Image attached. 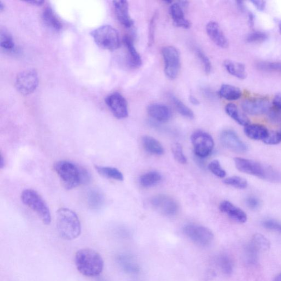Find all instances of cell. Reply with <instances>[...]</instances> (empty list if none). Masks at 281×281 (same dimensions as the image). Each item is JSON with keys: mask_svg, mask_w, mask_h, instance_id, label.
Masks as SVG:
<instances>
[{"mask_svg": "<svg viewBox=\"0 0 281 281\" xmlns=\"http://www.w3.org/2000/svg\"><path fill=\"white\" fill-rule=\"evenodd\" d=\"M54 170L63 185L67 189H72L78 186L87 184L91 176L86 169L67 160L56 162Z\"/></svg>", "mask_w": 281, "mask_h": 281, "instance_id": "1", "label": "cell"}, {"mask_svg": "<svg viewBox=\"0 0 281 281\" xmlns=\"http://www.w3.org/2000/svg\"><path fill=\"white\" fill-rule=\"evenodd\" d=\"M75 263L77 270L87 277L99 276L103 270L104 261L102 256L90 248L78 251L75 254Z\"/></svg>", "mask_w": 281, "mask_h": 281, "instance_id": "2", "label": "cell"}, {"mask_svg": "<svg viewBox=\"0 0 281 281\" xmlns=\"http://www.w3.org/2000/svg\"><path fill=\"white\" fill-rule=\"evenodd\" d=\"M57 231L61 238L71 240L79 237L82 225L76 214L68 208H61L57 212Z\"/></svg>", "mask_w": 281, "mask_h": 281, "instance_id": "3", "label": "cell"}, {"mask_svg": "<svg viewBox=\"0 0 281 281\" xmlns=\"http://www.w3.org/2000/svg\"><path fill=\"white\" fill-rule=\"evenodd\" d=\"M235 166L242 173L252 175L272 182L281 181V174L276 169L261 163L243 158H235Z\"/></svg>", "mask_w": 281, "mask_h": 281, "instance_id": "4", "label": "cell"}, {"mask_svg": "<svg viewBox=\"0 0 281 281\" xmlns=\"http://www.w3.org/2000/svg\"><path fill=\"white\" fill-rule=\"evenodd\" d=\"M21 197L23 204L33 211L44 224H50V209L40 194L33 189H26L22 192Z\"/></svg>", "mask_w": 281, "mask_h": 281, "instance_id": "5", "label": "cell"}, {"mask_svg": "<svg viewBox=\"0 0 281 281\" xmlns=\"http://www.w3.org/2000/svg\"><path fill=\"white\" fill-rule=\"evenodd\" d=\"M94 42L104 50L115 51L120 47L121 38L118 31L112 26L104 25L91 32Z\"/></svg>", "mask_w": 281, "mask_h": 281, "instance_id": "6", "label": "cell"}, {"mask_svg": "<svg viewBox=\"0 0 281 281\" xmlns=\"http://www.w3.org/2000/svg\"><path fill=\"white\" fill-rule=\"evenodd\" d=\"M162 54L165 62V72L170 79L178 76L181 67L180 54L178 50L172 46L163 48Z\"/></svg>", "mask_w": 281, "mask_h": 281, "instance_id": "7", "label": "cell"}, {"mask_svg": "<svg viewBox=\"0 0 281 281\" xmlns=\"http://www.w3.org/2000/svg\"><path fill=\"white\" fill-rule=\"evenodd\" d=\"M191 140L194 152L199 158H206L212 153L214 141L211 135L203 131H196L192 135Z\"/></svg>", "mask_w": 281, "mask_h": 281, "instance_id": "8", "label": "cell"}, {"mask_svg": "<svg viewBox=\"0 0 281 281\" xmlns=\"http://www.w3.org/2000/svg\"><path fill=\"white\" fill-rule=\"evenodd\" d=\"M38 83L37 71L34 69L26 70L17 76L15 87L19 93L25 96L29 95L36 90Z\"/></svg>", "mask_w": 281, "mask_h": 281, "instance_id": "9", "label": "cell"}, {"mask_svg": "<svg viewBox=\"0 0 281 281\" xmlns=\"http://www.w3.org/2000/svg\"><path fill=\"white\" fill-rule=\"evenodd\" d=\"M183 231L193 243L200 246L210 245L214 239L212 231L205 226L189 224L184 227Z\"/></svg>", "mask_w": 281, "mask_h": 281, "instance_id": "10", "label": "cell"}, {"mask_svg": "<svg viewBox=\"0 0 281 281\" xmlns=\"http://www.w3.org/2000/svg\"><path fill=\"white\" fill-rule=\"evenodd\" d=\"M150 205L156 212L167 217H173L177 214V202L170 196L159 194L154 196L150 200Z\"/></svg>", "mask_w": 281, "mask_h": 281, "instance_id": "11", "label": "cell"}, {"mask_svg": "<svg viewBox=\"0 0 281 281\" xmlns=\"http://www.w3.org/2000/svg\"><path fill=\"white\" fill-rule=\"evenodd\" d=\"M111 112L117 119L126 118L129 114L128 102L125 97L118 93L109 95L105 100Z\"/></svg>", "mask_w": 281, "mask_h": 281, "instance_id": "12", "label": "cell"}, {"mask_svg": "<svg viewBox=\"0 0 281 281\" xmlns=\"http://www.w3.org/2000/svg\"><path fill=\"white\" fill-rule=\"evenodd\" d=\"M220 141L223 145L231 151L239 153L248 151V147L237 134L231 130L223 131L220 134Z\"/></svg>", "mask_w": 281, "mask_h": 281, "instance_id": "13", "label": "cell"}, {"mask_svg": "<svg viewBox=\"0 0 281 281\" xmlns=\"http://www.w3.org/2000/svg\"><path fill=\"white\" fill-rule=\"evenodd\" d=\"M241 107L245 112L252 115L267 114L271 109L270 102L265 99L246 100L242 103Z\"/></svg>", "mask_w": 281, "mask_h": 281, "instance_id": "14", "label": "cell"}, {"mask_svg": "<svg viewBox=\"0 0 281 281\" xmlns=\"http://www.w3.org/2000/svg\"><path fill=\"white\" fill-rule=\"evenodd\" d=\"M220 210L231 220L239 224L246 223L247 215L241 209L234 206L227 200L222 202L220 205Z\"/></svg>", "mask_w": 281, "mask_h": 281, "instance_id": "15", "label": "cell"}, {"mask_svg": "<svg viewBox=\"0 0 281 281\" xmlns=\"http://www.w3.org/2000/svg\"><path fill=\"white\" fill-rule=\"evenodd\" d=\"M206 31L209 37L218 47L223 49L228 47L227 38L218 23L214 21L209 22L206 26Z\"/></svg>", "mask_w": 281, "mask_h": 281, "instance_id": "16", "label": "cell"}, {"mask_svg": "<svg viewBox=\"0 0 281 281\" xmlns=\"http://www.w3.org/2000/svg\"><path fill=\"white\" fill-rule=\"evenodd\" d=\"M113 3L117 20L124 27L132 28L134 23L129 14L128 3L121 0V1H114Z\"/></svg>", "mask_w": 281, "mask_h": 281, "instance_id": "17", "label": "cell"}, {"mask_svg": "<svg viewBox=\"0 0 281 281\" xmlns=\"http://www.w3.org/2000/svg\"><path fill=\"white\" fill-rule=\"evenodd\" d=\"M148 115L154 120L159 122H167L171 119L172 112L165 104L153 103L147 108Z\"/></svg>", "mask_w": 281, "mask_h": 281, "instance_id": "18", "label": "cell"}, {"mask_svg": "<svg viewBox=\"0 0 281 281\" xmlns=\"http://www.w3.org/2000/svg\"><path fill=\"white\" fill-rule=\"evenodd\" d=\"M170 14L174 24L178 27L186 29L191 27V22L186 18L184 10L179 3L171 4L170 6Z\"/></svg>", "mask_w": 281, "mask_h": 281, "instance_id": "19", "label": "cell"}, {"mask_svg": "<svg viewBox=\"0 0 281 281\" xmlns=\"http://www.w3.org/2000/svg\"><path fill=\"white\" fill-rule=\"evenodd\" d=\"M123 42L128 52L129 61L131 66L139 68L142 65V58L136 49L133 38L129 36H124Z\"/></svg>", "mask_w": 281, "mask_h": 281, "instance_id": "20", "label": "cell"}, {"mask_svg": "<svg viewBox=\"0 0 281 281\" xmlns=\"http://www.w3.org/2000/svg\"><path fill=\"white\" fill-rule=\"evenodd\" d=\"M245 133L248 137L254 140H264L269 134V130L260 124H249L245 127Z\"/></svg>", "mask_w": 281, "mask_h": 281, "instance_id": "21", "label": "cell"}, {"mask_svg": "<svg viewBox=\"0 0 281 281\" xmlns=\"http://www.w3.org/2000/svg\"><path fill=\"white\" fill-rule=\"evenodd\" d=\"M42 18L44 23L50 28L55 31L62 29V23L51 8L47 7L44 10Z\"/></svg>", "mask_w": 281, "mask_h": 281, "instance_id": "22", "label": "cell"}, {"mask_svg": "<svg viewBox=\"0 0 281 281\" xmlns=\"http://www.w3.org/2000/svg\"><path fill=\"white\" fill-rule=\"evenodd\" d=\"M142 143L143 148L150 154L161 155L165 152L161 143L153 137L145 136L143 137Z\"/></svg>", "mask_w": 281, "mask_h": 281, "instance_id": "23", "label": "cell"}, {"mask_svg": "<svg viewBox=\"0 0 281 281\" xmlns=\"http://www.w3.org/2000/svg\"><path fill=\"white\" fill-rule=\"evenodd\" d=\"M219 95L226 100L236 101L240 99L243 96V91L239 88L231 85L224 84L219 90Z\"/></svg>", "mask_w": 281, "mask_h": 281, "instance_id": "24", "label": "cell"}, {"mask_svg": "<svg viewBox=\"0 0 281 281\" xmlns=\"http://www.w3.org/2000/svg\"><path fill=\"white\" fill-rule=\"evenodd\" d=\"M224 67L228 73L238 79L243 80L247 77L245 65L243 63L227 60L224 62Z\"/></svg>", "mask_w": 281, "mask_h": 281, "instance_id": "25", "label": "cell"}, {"mask_svg": "<svg viewBox=\"0 0 281 281\" xmlns=\"http://www.w3.org/2000/svg\"><path fill=\"white\" fill-rule=\"evenodd\" d=\"M225 111L227 115L239 125L246 127L250 124L249 119L246 115L240 112L236 104L232 103L227 104Z\"/></svg>", "mask_w": 281, "mask_h": 281, "instance_id": "26", "label": "cell"}, {"mask_svg": "<svg viewBox=\"0 0 281 281\" xmlns=\"http://www.w3.org/2000/svg\"><path fill=\"white\" fill-rule=\"evenodd\" d=\"M87 202L91 209L93 211H99L104 206L105 198L102 192L96 189H93L88 194Z\"/></svg>", "mask_w": 281, "mask_h": 281, "instance_id": "27", "label": "cell"}, {"mask_svg": "<svg viewBox=\"0 0 281 281\" xmlns=\"http://www.w3.org/2000/svg\"><path fill=\"white\" fill-rule=\"evenodd\" d=\"M261 251L260 248L252 239L245 250L246 262L251 265L256 264L258 262L259 253Z\"/></svg>", "mask_w": 281, "mask_h": 281, "instance_id": "28", "label": "cell"}, {"mask_svg": "<svg viewBox=\"0 0 281 281\" xmlns=\"http://www.w3.org/2000/svg\"><path fill=\"white\" fill-rule=\"evenodd\" d=\"M95 169L97 173L104 178L119 181L124 180L123 174L116 168L96 166Z\"/></svg>", "mask_w": 281, "mask_h": 281, "instance_id": "29", "label": "cell"}, {"mask_svg": "<svg viewBox=\"0 0 281 281\" xmlns=\"http://www.w3.org/2000/svg\"><path fill=\"white\" fill-rule=\"evenodd\" d=\"M162 180L160 173L156 172H149L142 175L140 178V183L142 186L151 187L159 184Z\"/></svg>", "mask_w": 281, "mask_h": 281, "instance_id": "30", "label": "cell"}, {"mask_svg": "<svg viewBox=\"0 0 281 281\" xmlns=\"http://www.w3.org/2000/svg\"><path fill=\"white\" fill-rule=\"evenodd\" d=\"M0 46L6 52H11L15 50V43L12 35L6 29H2L0 31Z\"/></svg>", "mask_w": 281, "mask_h": 281, "instance_id": "31", "label": "cell"}, {"mask_svg": "<svg viewBox=\"0 0 281 281\" xmlns=\"http://www.w3.org/2000/svg\"><path fill=\"white\" fill-rule=\"evenodd\" d=\"M169 97L176 109L181 115L188 119H192L194 118V115L193 111L188 107L184 102H182L178 98L173 94L170 95Z\"/></svg>", "mask_w": 281, "mask_h": 281, "instance_id": "32", "label": "cell"}, {"mask_svg": "<svg viewBox=\"0 0 281 281\" xmlns=\"http://www.w3.org/2000/svg\"><path fill=\"white\" fill-rule=\"evenodd\" d=\"M117 260H118L119 263L124 271L132 273L139 271L138 265L132 258L127 256H121Z\"/></svg>", "mask_w": 281, "mask_h": 281, "instance_id": "33", "label": "cell"}, {"mask_svg": "<svg viewBox=\"0 0 281 281\" xmlns=\"http://www.w3.org/2000/svg\"><path fill=\"white\" fill-rule=\"evenodd\" d=\"M217 263L220 270L227 274H231L233 269L232 259L226 254H221L217 259Z\"/></svg>", "mask_w": 281, "mask_h": 281, "instance_id": "34", "label": "cell"}, {"mask_svg": "<svg viewBox=\"0 0 281 281\" xmlns=\"http://www.w3.org/2000/svg\"><path fill=\"white\" fill-rule=\"evenodd\" d=\"M195 52L200 60L203 67H204L206 73L207 74H210L212 69V65L210 59L205 53L204 51L199 48H195Z\"/></svg>", "mask_w": 281, "mask_h": 281, "instance_id": "35", "label": "cell"}, {"mask_svg": "<svg viewBox=\"0 0 281 281\" xmlns=\"http://www.w3.org/2000/svg\"><path fill=\"white\" fill-rule=\"evenodd\" d=\"M224 182L226 185L239 189H244L248 186L247 181L239 176H232V177L226 178L224 180Z\"/></svg>", "mask_w": 281, "mask_h": 281, "instance_id": "36", "label": "cell"}, {"mask_svg": "<svg viewBox=\"0 0 281 281\" xmlns=\"http://www.w3.org/2000/svg\"><path fill=\"white\" fill-rule=\"evenodd\" d=\"M267 38L268 35L266 32L261 31H254L248 35L246 41L249 43L258 44L264 42Z\"/></svg>", "mask_w": 281, "mask_h": 281, "instance_id": "37", "label": "cell"}, {"mask_svg": "<svg viewBox=\"0 0 281 281\" xmlns=\"http://www.w3.org/2000/svg\"><path fill=\"white\" fill-rule=\"evenodd\" d=\"M172 152L176 161L181 165L187 163V158L179 143H174L172 147Z\"/></svg>", "mask_w": 281, "mask_h": 281, "instance_id": "38", "label": "cell"}, {"mask_svg": "<svg viewBox=\"0 0 281 281\" xmlns=\"http://www.w3.org/2000/svg\"><path fill=\"white\" fill-rule=\"evenodd\" d=\"M210 171L219 178H224L226 175L225 170L222 168L220 163L218 160H214L209 165Z\"/></svg>", "mask_w": 281, "mask_h": 281, "instance_id": "39", "label": "cell"}, {"mask_svg": "<svg viewBox=\"0 0 281 281\" xmlns=\"http://www.w3.org/2000/svg\"><path fill=\"white\" fill-rule=\"evenodd\" d=\"M260 248L261 251H267L270 247V243L263 235L261 234H254L252 239Z\"/></svg>", "mask_w": 281, "mask_h": 281, "instance_id": "40", "label": "cell"}, {"mask_svg": "<svg viewBox=\"0 0 281 281\" xmlns=\"http://www.w3.org/2000/svg\"><path fill=\"white\" fill-rule=\"evenodd\" d=\"M263 226L267 230L281 234V223L274 219H266L262 222Z\"/></svg>", "mask_w": 281, "mask_h": 281, "instance_id": "41", "label": "cell"}, {"mask_svg": "<svg viewBox=\"0 0 281 281\" xmlns=\"http://www.w3.org/2000/svg\"><path fill=\"white\" fill-rule=\"evenodd\" d=\"M258 67L259 69L277 71L281 73V63L276 62H262L259 63Z\"/></svg>", "mask_w": 281, "mask_h": 281, "instance_id": "42", "label": "cell"}, {"mask_svg": "<svg viewBox=\"0 0 281 281\" xmlns=\"http://www.w3.org/2000/svg\"><path fill=\"white\" fill-rule=\"evenodd\" d=\"M263 141L267 145H277L281 142V133L276 132H269L266 138Z\"/></svg>", "mask_w": 281, "mask_h": 281, "instance_id": "43", "label": "cell"}, {"mask_svg": "<svg viewBox=\"0 0 281 281\" xmlns=\"http://www.w3.org/2000/svg\"><path fill=\"white\" fill-rule=\"evenodd\" d=\"M268 118L273 123H281V110L276 108H273L270 109L267 113Z\"/></svg>", "mask_w": 281, "mask_h": 281, "instance_id": "44", "label": "cell"}, {"mask_svg": "<svg viewBox=\"0 0 281 281\" xmlns=\"http://www.w3.org/2000/svg\"><path fill=\"white\" fill-rule=\"evenodd\" d=\"M245 202L246 206L253 211L257 210L261 205L260 200L254 196H249L246 199Z\"/></svg>", "mask_w": 281, "mask_h": 281, "instance_id": "45", "label": "cell"}, {"mask_svg": "<svg viewBox=\"0 0 281 281\" xmlns=\"http://www.w3.org/2000/svg\"><path fill=\"white\" fill-rule=\"evenodd\" d=\"M156 16H154L150 22L149 27V34H148V44L149 45H152L154 39V34H155V22L156 19Z\"/></svg>", "mask_w": 281, "mask_h": 281, "instance_id": "46", "label": "cell"}, {"mask_svg": "<svg viewBox=\"0 0 281 281\" xmlns=\"http://www.w3.org/2000/svg\"><path fill=\"white\" fill-rule=\"evenodd\" d=\"M251 3L259 11H264L266 8V2L265 1H252Z\"/></svg>", "mask_w": 281, "mask_h": 281, "instance_id": "47", "label": "cell"}, {"mask_svg": "<svg viewBox=\"0 0 281 281\" xmlns=\"http://www.w3.org/2000/svg\"><path fill=\"white\" fill-rule=\"evenodd\" d=\"M272 103L274 108L281 110V93L274 97Z\"/></svg>", "mask_w": 281, "mask_h": 281, "instance_id": "48", "label": "cell"}, {"mask_svg": "<svg viewBox=\"0 0 281 281\" xmlns=\"http://www.w3.org/2000/svg\"><path fill=\"white\" fill-rule=\"evenodd\" d=\"M189 100L190 102L193 104V105H199L200 102L198 100L197 98H196L194 96L191 95L189 97Z\"/></svg>", "mask_w": 281, "mask_h": 281, "instance_id": "49", "label": "cell"}, {"mask_svg": "<svg viewBox=\"0 0 281 281\" xmlns=\"http://www.w3.org/2000/svg\"><path fill=\"white\" fill-rule=\"evenodd\" d=\"M203 92H204V94L207 97L209 98V99H213V98L214 97V94H213V93L212 92L211 90L210 89H204V91H203Z\"/></svg>", "mask_w": 281, "mask_h": 281, "instance_id": "50", "label": "cell"}, {"mask_svg": "<svg viewBox=\"0 0 281 281\" xmlns=\"http://www.w3.org/2000/svg\"><path fill=\"white\" fill-rule=\"evenodd\" d=\"M27 3L33 5L41 6L43 3H44V1H28V2H27Z\"/></svg>", "mask_w": 281, "mask_h": 281, "instance_id": "51", "label": "cell"}, {"mask_svg": "<svg viewBox=\"0 0 281 281\" xmlns=\"http://www.w3.org/2000/svg\"><path fill=\"white\" fill-rule=\"evenodd\" d=\"M5 159L3 157V156L2 154L1 159H0V168H1V169H3L5 167Z\"/></svg>", "mask_w": 281, "mask_h": 281, "instance_id": "52", "label": "cell"}, {"mask_svg": "<svg viewBox=\"0 0 281 281\" xmlns=\"http://www.w3.org/2000/svg\"><path fill=\"white\" fill-rule=\"evenodd\" d=\"M5 6L2 2H0V11L2 12L5 9Z\"/></svg>", "mask_w": 281, "mask_h": 281, "instance_id": "53", "label": "cell"}, {"mask_svg": "<svg viewBox=\"0 0 281 281\" xmlns=\"http://www.w3.org/2000/svg\"><path fill=\"white\" fill-rule=\"evenodd\" d=\"M273 281H281V272L274 279Z\"/></svg>", "mask_w": 281, "mask_h": 281, "instance_id": "54", "label": "cell"}, {"mask_svg": "<svg viewBox=\"0 0 281 281\" xmlns=\"http://www.w3.org/2000/svg\"><path fill=\"white\" fill-rule=\"evenodd\" d=\"M278 29L281 35V20H280L278 23Z\"/></svg>", "mask_w": 281, "mask_h": 281, "instance_id": "55", "label": "cell"}, {"mask_svg": "<svg viewBox=\"0 0 281 281\" xmlns=\"http://www.w3.org/2000/svg\"><path fill=\"white\" fill-rule=\"evenodd\" d=\"M280 133H281V132H280Z\"/></svg>", "mask_w": 281, "mask_h": 281, "instance_id": "56", "label": "cell"}]
</instances>
